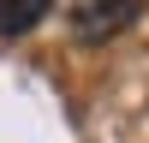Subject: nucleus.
Wrapping results in <instances>:
<instances>
[{
    "instance_id": "nucleus-1",
    "label": "nucleus",
    "mask_w": 149,
    "mask_h": 143,
    "mask_svg": "<svg viewBox=\"0 0 149 143\" xmlns=\"http://www.w3.org/2000/svg\"><path fill=\"white\" fill-rule=\"evenodd\" d=\"M143 6L149 0H78L72 6V36L78 42H113V36H125L131 24L143 18Z\"/></svg>"
},
{
    "instance_id": "nucleus-2",
    "label": "nucleus",
    "mask_w": 149,
    "mask_h": 143,
    "mask_svg": "<svg viewBox=\"0 0 149 143\" xmlns=\"http://www.w3.org/2000/svg\"><path fill=\"white\" fill-rule=\"evenodd\" d=\"M54 12V0H0V42H18Z\"/></svg>"
}]
</instances>
